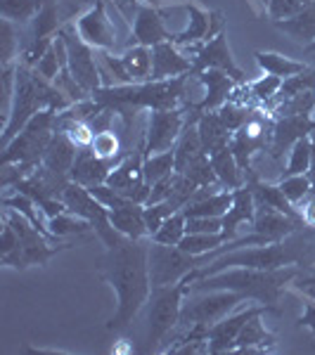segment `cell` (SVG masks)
<instances>
[{"label":"cell","mask_w":315,"mask_h":355,"mask_svg":"<svg viewBox=\"0 0 315 355\" xmlns=\"http://www.w3.org/2000/svg\"><path fill=\"white\" fill-rule=\"evenodd\" d=\"M280 90H282V78L278 76H261L259 81H254L249 85V95L254 97L256 102H261V105H271L275 97L280 95Z\"/></svg>","instance_id":"44"},{"label":"cell","mask_w":315,"mask_h":355,"mask_svg":"<svg viewBox=\"0 0 315 355\" xmlns=\"http://www.w3.org/2000/svg\"><path fill=\"white\" fill-rule=\"evenodd\" d=\"M266 313L280 315V308L263 306V303H259V306H251V308H247V311L225 315V318L209 327V334H206V351H209L211 355L235 351V343H237V336H239V331H242L244 324H247L254 315H266Z\"/></svg>","instance_id":"13"},{"label":"cell","mask_w":315,"mask_h":355,"mask_svg":"<svg viewBox=\"0 0 315 355\" xmlns=\"http://www.w3.org/2000/svg\"><path fill=\"white\" fill-rule=\"evenodd\" d=\"M273 24H275L278 31H282L284 36H289L294 43L308 48V45L315 41V0L303 5V8L294 17L273 21Z\"/></svg>","instance_id":"26"},{"label":"cell","mask_w":315,"mask_h":355,"mask_svg":"<svg viewBox=\"0 0 315 355\" xmlns=\"http://www.w3.org/2000/svg\"><path fill=\"white\" fill-rule=\"evenodd\" d=\"M244 301L242 294L228 289H211V291H187L180 311V324L192 327V324H204L211 327L230 311Z\"/></svg>","instance_id":"9"},{"label":"cell","mask_w":315,"mask_h":355,"mask_svg":"<svg viewBox=\"0 0 315 355\" xmlns=\"http://www.w3.org/2000/svg\"><path fill=\"white\" fill-rule=\"evenodd\" d=\"M150 279L152 287H166V284L182 282L187 275H192L199 268L209 266V259L204 256H192L182 251L180 246L159 244L150 239Z\"/></svg>","instance_id":"8"},{"label":"cell","mask_w":315,"mask_h":355,"mask_svg":"<svg viewBox=\"0 0 315 355\" xmlns=\"http://www.w3.org/2000/svg\"><path fill=\"white\" fill-rule=\"evenodd\" d=\"M171 41L173 43V33L166 28L164 15L159 12L154 5H137L135 8V19H133V31L126 43V48H133V45H152Z\"/></svg>","instance_id":"17"},{"label":"cell","mask_w":315,"mask_h":355,"mask_svg":"<svg viewBox=\"0 0 315 355\" xmlns=\"http://www.w3.org/2000/svg\"><path fill=\"white\" fill-rule=\"evenodd\" d=\"M57 3H60L62 19H65V24H67V21L78 19L83 8H93L95 0H57Z\"/></svg>","instance_id":"48"},{"label":"cell","mask_w":315,"mask_h":355,"mask_svg":"<svg viewBox=\"0 0 315 355\" xmlns=\"http://www.w3.org/2000/svg\"><path fill=\"white\" fill-rule=\"evenodd\" d=\"M187 232H223V218H187Z\"/></svg>","instance_id":"49"},{"label":"cell","mask_w":315,"mask_h":355,"mask_svg":"<svg viewBox=\"0 0 315 355\" xmlns=\"http://www.w3.org/2000/svg\"><path fill=\"white\" fill-rule=\"evenodd\" d=\"M142 173H145V182L154 185L162 178L176 173V150H166L157 154L145 152V164H142Z\"/></svg>","instance_id":"33"},{"label":"cell","mask_w":315,"mask_h":355,"mask_svg":"<svg viewBox=\"0 0 315 355\" xmlns=\"http://www.w3.org/2000/svg\"><path fill=\"white\" fill-rule=\"evenodd\" d=\"M182 8H185L190 21H187V26L182 28V31L173 33L176 45H187V48H190V45L206 43V41H211L216 33H221L223 28H225V21H223L221 12H206V10L192 3H185Z\"/></svg>","instance_id":"16"},{"label":"cell","mask_w":315,"mask_h":355,"mask_svg":"<svg viewBox=\"0 0 315 355\" xmlns=\"http://www.w3.org/2000/svg\"><path fill=\"white\" fill-rule=\"evenodd\" d=\"M76 246V242H67V244H19L15 251L0 256L3 266H10L15 270H26L31 266H48V261L53 259L55 254L65 249H71Z\"/></svg>","instance_id":"22"},{"label":"cell","mask_w":315,"mask_h":355,"mask_svg":"<svg viewBox=\"0 0 315 355\" xmlns=\"http://www.w3.org/2000/svg\"><path fill=\"white\" fill-rule=\"evenodd\" d=\"M71 107V100L62 93L60 88L43 78L33 67H26L22 62H17V81H15V97L10 114L5 119L3 125V147L8 142H12L19 130L31 121V116H36L41 110H55L65 112Z\"/></svg>","instance_id":"5"},{"label":"cell","mask_w":315,"mask_h":355,"mask_svg":"<svg viewBox=\"0 0 315 355\" xmlns=\"http://www.w3.org/2000/svg\"><path fill=\"white\" fill-rule=\"evenodd\" d=\"M38 73H41L43 78H48V81H53L55 83V78L60 76V71H62V62H60V53H57V48H55V43L50 45V50L45 53L41 60H38V64L33 67Z\"/></svg>","instance_id":"46"},{"label":"cell","mask_w":315,"mask_h":355,"mask_svg":"<svg viewBox=\"0 0 315 355\" xmlns=\"http://www.w3.org/2000/svg\"><path fill=\"white\" fill-rule=\"evenodd\" d=\"M187 123L182 110H152L145 128V152L157 154L173 150Z\"/></svg>","instance_id":"14"},{"label":"cell","mask_w":315,"mask_h":355,"mask_svg":"<svg viewBox=\"0 0 315 355\" xmlns=\"http://www.w3.org/2000/svg\"><path fill=\"white\" fill-rule=\"evenodd\" d=\"M173 214H176V209L169 199H166V202H159V204L145 206V223H147V230H150V237L164 225V220Z\"/></svg>","instance_id":"45"},{"label":"cell","mask_w":315,"mask_h":355,"mask_svg":"<svg viewBox=\"0 0 315 355\" xmlns=\"http://www.w3.org/2000/svg\"><path fill=\"white\" fill-rule=\"evenodd\" d=\"M55 110H41L36 116H31L24 128L19 130V135L12 142L3 147V164H19L31 173L33 168L43 164L45 150H48L50 140L55 135Z\"/></svg>","instance_id":"7"},{"label":"cell","mask_w":315,"mask_h":355,"mask_svg":"<svg viewBox=\"0 0 315 355\" xmlns=\"http://www.w3.org/2000/svg\"><path fill=\"white\" fill-rule=\"evenodd\" d=\"M192 78H197L199 85L204 88V97L192 107L190 112H216V110H221V107L232 97L235 88L239 85L230 73L221 71V69H204V71L194 73Z\"/></svg>","instance_id":"18"},{"label":"cell","mask_w":315,"mask_h":355,"mask_svg":"<svg viewBox=\"0 0 315 355\" xmlns=\"http://www.w3.org/2000/svg\"><path fill=\"white\" fill-rule=\"evenodd\" d=\"M303 0H268V17L273 21H280V19H289L294 17L299 10L303 8Z\"/></svg>","instance_id":"47"},{"label":"cell","mask_w":315,"mask_h":355,"mask_svg":"<svg viewBox=\"0 0 315 355\" xmlns=\"http://www.w3.org/2000/svg\"><path fill=\"white\" fill-rule=\"evenodd\" d=\"M121 62L128 71L130 81L142 83L150 81L152 76V48L147 45H133V48H126V53L121 55Z\"/></svg>","instance_id":"31"},{"label":"cell","mask_w":315,"mask_h":355,"mask_svg":"<svg viewBox=\"0 0 315 355\" xmlns=\"http://www.w3.org/2000/svg\"><path fill=\"white\" fill-rule=\"evenodd\" d=\"M110 220L117 227V232H121L124 237L130 239L150 237V230H147V223H145V204L130 202L126 206H119V209H112Z\"/></svg>","instance_id":"27"},{"label":"cell","mask_w":315,"mask_h":355,"mask_svg":"<svg viewBox=\"0 0 315 355\" xmlns=\"http://www.w3.org/2000/svg\"><path fill=\"white\" fill-rule=\"evenodd\" d=\"M273 343H275V336L263 327L261 315H254L242 327V331H239L235 351H251V348H256V346H273Z\"/></svg>","instance_id":"32"},{"label":"cell","mask_w":315,"mask_h":355,"mask_svg":"<svg viewBox=\"0 0 315 355\" xmlns=\"http://www.w3.org/2000/svg\"><path fill=\"white\" fill-rule=\"evenodd\" d=\"M278 185H280V190H282L284 197H287L294 206H299L303 199L313 192V180H311V175H308V173L280 178Z\"/></svg>","instance_id":"40"},{"label":"cell","mask_w":315,"mask_h":355,"mask_svg":"<svg viewBox=\"0 0 315 355\" xmlns=\"http://www.w3.org/2000/svg\"><path fill=\"white\" fill-rule=\"evenodd\" d=\"M150 242L147 239L124 237L119 244L107 246L105 254L97 259V275L117 291V313L110 318L107 329L124 331L130 322L145 311L152 294L150 279Z\"/></svg>","instance_id":"1"},{"label":"cell","mask_w":315,"mask_h":355,"mask_svg":"<svg viewBox=\"0 0 315 355\" xmlns=\"http://www.w3.org/2000/svg\"><path fill=\"white\" fill-rule=\"evenodd\" d=\"M299 266L313 268L315 266V239L311 234H301V227L287 239L271 244H251L223 254L209 266L199 268L190 275V282L199 277H209L228 268H256V270H278V268Z\"/></svg>","instance_id":"2"},{"label":"cell","mask_w":315,"mask_h":355,"mask_svg":"<svg viewBox=\"0 0 315 355\" xmlns=\"http://www.w3.org/2000/svg\"><path fill=\"white\" fill-rule=\"evenodd\" d=\"M313 119H315V112H313Z\"/></svg>","instance_id":"55"},{"label":"cell","mask_w":315,"mask_h":355,"mask_svg":"<svg viewBox=\"0 0 315 355\" xmlns=\"http://www.w3.org/2000/svg\"><path fill=\"white\" fill-rule=\"evenodd\" d=\"M299 324L301 327H308L315 334V303H306V306H303V315H301Z\"/></svg>","instance_id":"51"},{"label":"cell","mask_w":315,"mask_h":355,"mask_svg":"<svg viewBox=\"0 0 315 355\" xmlns=\"http://www.w3.org/2000/svg\"><path fill=\"white\" fill-rule=\"evenodd\" d=\"M254 218H256V199H254V190H251V185L247 182V185L232 190V204L225 211V216H223V234L228 237V242L237 239L239 225L254 223Z\"/></svg>","instance_id":"23"},{"label":"cell","mask_w":315,"mask_h":355,"mask_svg":"<svg viewBox=\"0 0 315 355\" xmlns=\"http://www.w3.org/2000/svg\"><path fill=\"white\" fill-rule=\"evenodd\" d=\"M192 71V60L176 48V43L164 41L152 45V76L150 81H166L178 78Z\"/></svg>","instance_id":"21"},{"label":"cell","mask_w":315,"mask_h":355,"mask_svg":"<svg viewBox=\"0 0 315 355\" xmlns=\"http://www.w3.org/2000/svg\"><path fill=\"white\" fill-rule=\"evenodd\" d=\"M299 93H315V69L308 64L303 71L294 73V76L284 78L282 81V90L275 100H282V97H291Z\"/></svg>","instance_id":"41"},{"label":"cell","mask_w":315,"mask_h":355,"mask_svg":"<svg viewBox=\"0 0 315 355\" xmlns=\"http://www.w3.org/2000/svg\"><path fill=\"white\" fill-rule=\"evenodd\" d=\"M308 171H311V135L294 142V147L289 150V162H287V168L282 171V178L301 175V173H308Z\"/></svg>","instance_id":"39"},{"label":"cell","mask_w":315,"mask_h":355,"mask_svg":"<svg viewBox=\"0 0 315 355\" xmlns=\"http://www.w3.org/2000/svg\"><path fill=\"white\" fill-rule=\"evenodd\" d=\"M48 227H50V232H53L57 239L83 237V234H88L90 230H93V225H90L88 220L74 216L71 211H65V214L55 216V218H48Z\"/></svg>","instance_id":"34"},{"label":"cell","mask_w":315,"mask_h":355,"mask_svg":"<svg viewBox=\"0 0 315 355\" xmlns=\"http://www.w3.org/2000/svg\"><path fill=\"white\" fill-rule=\"evenodd\" d=\"M301 275L299 266L278 268V270H256V268H228L209 277H199L187 284V291L228 289L244 296V301H259L263 306L278 308L284 287Z\"/></svg>","instance_id":"4"},{"label":"cell","mask_w":315,"mask_h":355,"mask_svg":"<svg viewBox=\"0 0 315 355\" xmlns=\"http://www.w3.org/2000/svg\"><path fill=\"white\" fill-rule=\"evenodd\" d=\"M76 28L83 41L95 50H112V53L117 50L119 33L107 15V0H95L93 8H88L76 19Z\"/></svg>","instance_id":"15"},{"label":"cell","mask_w":315,"mask_h":355,"mask_svg":"<svg viewBox=\"0 0 315 355\" xmlns=\"http://www.w3.org/2000/svg\"><path fill=\"white\" fill-rule=\"evenodd\" d=\"M187 284L190 279H182L176 284H166V287H152L150 301L145 306V351H157V346L166 336L171 334L180 324V311L182 301L187 294Z\"/></svg>","instance_id":"6"},{"label":"cell","mask_w":315,"mask_h":355,"mask_svg":"<svg viewBox=\"0 0 315 355\" xmlns=\"http://www.w3.org/2000/svg\"><path fill=\"white\" fill-rule=\"evenodd\" d=\"M112 168H114V162H107V159L97 157L90 147H81L76 154V162L71 166L69 178L83 187H93V185L107 182V175H110Z\"/></svg>","instance_id":"24"},{"label":"cell","mask_w":315,"mask_h":355,"mask_svg":"<svg viewBox=\"0 0 315 355\" xmlns=\"http://www.w3.org/2000/svg\"><path fill=\"white\" fill-rule=\"evenodd\" d=\"M90 150H93V152L97 154V157L107 159V162H114V166L121 162V159L128 157L126 152H121V150H124V140L119 137V133H114V128H110V130H100V133H95Z\"/></svg>","instance_id":"36"},{"label":"cell","mask_w":315,"mask_h":355,"mask_svg":"<svg viewBox=\"0 0 315 355\" xmlns=\"http://www.w3.org/2000/svg\"><path fill=\"white\" fill-rule=\"evenodd\" d=\"M216 112H219V116L223 119V123L230 128V133H237V130L242 128L251 116V110L244 105V102H239L237 97H230V100H228L225 105Z\"/></svg>","instance_id":"42"},{"label":"cell","mask_w":315,"mask_h":355,"mask_svg":"<svg viewBox=\"0 0 315 355\" xmlns=\"http://www.w3.org/2000/svg\"><path fill=\"white\" fill-rule=\"evenodd\" d=\"M299 227H303L301 220L291 218V216L268 204L256 202V218L251 223V232L266 237L268 242H280V239H287L289 234H294Z\"/></svg>","instance_id":"19"},{"label":"cell","mask_w":315,"mask_h":355,"mask_svg":"<svg viewBox=\"0 0 315 355\" xmlns=\"http://www.w3.org/2000/svg\"><path fill=\"white\" fill-rule=\"evenodd\" d=\"M303 55H315V41L308 45V48H303Z\"/></svg>","instance_id":"52"},{"label":"cell","mask_w":315,"mask_h":355,"mask_svg":"<svg viewBox=\"0 0 315 355\" xmlns=\"http://www.w3.org/2000/svg\"><path fill=\"white\" fill-rule=\"evenodd\" d=\"M43 0H0L3 19H10L19 26H26L36 17Z\"/></svg>","instance_id":"37"},{"label":"cell","mask_w":315,"mask_h":355,"mask_svg":"<svg viewBox=\"0 0 315 355\" xmlns=\"http://www.w3.org/2000/svg\"><path fill=\"white\" fill-rule=\"evenodd\" d=\"M303 57H306V64H311L315 69V55H303Z\"/></svg>","instance_id":"53"},{"label":"cell","mask_w":315,"mask_h":355,"mask_svg":"<svg viewBox=\"0 0 315 355\" xmlns=\"http://www.w3.org/2000/svg\"><path fill=\"white\" fill-rule=\"evenodd\" d=\"M228 242V237L223 232H187L185 237L180 239V249L187 251L192 256H204L209 251L219 249Z\"/></svg>","instance_id":"35"},{"label":"cell","mask_w":315,"mask_h":355,"mask_svg":"<svg viewBox=\"0 0 315 355\" xmlns=\"http://www.w3.org/2000/svg\"><path fill=\"white\" fill-rule=\"evenodd\" d=\"M209 159H211V166H214L216 178H219V182L225 190H237V187L247 185V173H244L242 166L237 164L230 147L211 154Z\"/></svg>","instance_id":"29"},{"label":"cell","mask_w":315,"mask_h":355,"mask_svg":"<svg viewBox=\"0 0 315 355\" xmlns=\"http://www.w3.org/2000/svg\"><path fill=\"white\" fill-rule=\"evenodd\" d=\"M17 246H19V234L15 232V227L10 225V223H5V225H3V237H0V256L15 251Z\"/></svg>","instance_id":"50"},{"label":"cell","mask_w":315,"mask_h":355,"mask_svg":"<svg viewBox=\"0 0 315 355\" xmlns=\"http://www.w3.org/2000/svg\"><path fill=\"white\" fill-rule=\"evenodd\" d=\"M19 48H22L19 28H15V21L3 19V53H0L3 67H12V60L19 57Z\"/></svg>","instance_id":"43"},{"label":"cell","mask_w":315,"mask_h":355,"mask_svg":"<svg viewBox=\"0 0 315 355\" xmlns=\"http://www.w3.org/2000/svg\"><path fill=\"white\" fill-rule=\"evenodd\" d=\"M190 48H192V57H190V60H192V71H190V76L204 71V69H221V71L230 73V76L239 85L247 83V73L237 67V62H235V57L230 53L225 28H223L221 33H216L211 41L190 45Z\"/></svg>","instance_id":"12"},{"label":"cell","mask_w":315,"mask_h":355,"mask_svg":"<svg viewBox=\"0 0 315 355\" xmlns=\"http://www.w3.org/2000/svg\"><path fill=\"white\" fill-rule=\"evenodd\" d=\"M60 36L65 38V43H67L69 71H71V76L76 78L85 93L93 95L97 88L105 85L102 83L100 62H97V57H95V48L81 38V33H78V28H76V21H67V24L60 28Z\"/></svg>","instance_id":"11"},{"label":"cell","mask_w":315,"mask_h":355,"mask_svg":"<svg viewBox=\"0 0 315 355\" xmlns=\"http://www.w3.org/2000/svg\"><path fill=\"white\" fill-rule=\"evenodd\" d=\"M62 202L67 204V211H71V214L78 216V218H85L90 225H93L95 234L102 239L105 246H114L124 239V234L117 232V227L112 225L110 209H107L100 199H95L88 187H83L71 180L65 187V192H62Z\"/></svg>","instance_id":"10"},{"label":"cell","mask_w":315,"mask_h":355,"mask_svg":"<svg viewBox=\"0 0 315 355\" xmlns=\"http://www.w3.org/2000/svg\"><path fill=\"white\" fill-rule=\"evenodd\" d=\"M303 3H311V0H303Z\"/></svg>","instance_id":"54"},{"label":"cell","mask_w":315,"mask_h":355,"mask_svg":"<svg viewBox=\"0 0 315 355\" xmlns=\"http://www.w3.org/2000/svg\"><path fill=\"white\" fill-rule=\"evenodd\" d=\"M256 57V64H259L263 71L271 73V76H278V78H289L294 76V73L303 71L308 64L301 60H291V57H284L280 53H263V50H256L254 53Z\"/></svg>","instance_id":"30"},{"label":"cell","mask_w":315,"mask_h":355,"mask_svg":"<svg viewBox=\"0 0 315 355\" xmlns=\"http://www.w3.org/2000/svg\"><path fill=\"white\" fill-rule=\"evenodd\" d=\"M197 130H199V140H202V147L204 152L209 154H216L225 147H230V140H232V133L223 119L219 116V112H202L197 119Z\"/></svg>","instance_id":"25"},{"label":"cell","mask_w":315,"mask_h":355,"mask_svg":"<svg viewBox=\"0 0 315 355\" xmlns=\"http://www.w3.org/2000/svg\"><path fill=\"white\" fill-rule=\"evenodd\" d=\"M315 130V119L313 116H280L275 119L273 125V137H271V152L273 159H280L284 152H289L294 147L296 140L311 135Z\"/></svg>","instance_id":"20"},{"label":"cell","mask_w":315,"mask_h":355,"mask_svg":"<svg viewBox=\"0 0 315 355\" xmlns=\"http://www.w3.org/2000/svg\"><path fill=\"white\" fill-rule=\"evenodd\" d=\"M76 154H78V147L69 140V135L62 133V130H55L53 140H50L48 150H45L43 166L48 171H53V173L69 175L71 173L74 162H76Z\"/></svg>","instance_id":"28"},{"label":"cell","mask_w":315,"mask_h":355,"mask_svg":"<svg viewBox=\"0 0 315 355\" xmlns=\"http://www.w3.org/2000/svg\"><path fill=\"white\" fill-rule=\"evenodd\" d=\"M185 234H187V218L182 211H176L173 216H169V218L164 220V225L159 227L150 239L152 242H159V244L178 246Z\"/></svg>","instance_id":"38"},{"label":"cell","mask_w":315,"mask_h":355,"mask_svg":"<svg viewBox=\"0 0 315 355\" xmlns=\"http://www.w3.org/2000/svg\"><path fill=\"white\" fill-rule=\"evenodd\" d=\"M190 73L178 78H166V81H142L128 85H102L93 95L95 102L102 107H110L121 116L124 130L133 128L135 114L140 110H178V105L187 95V81Z\"/></svg>","instance_id":"3"}]
</instances>
